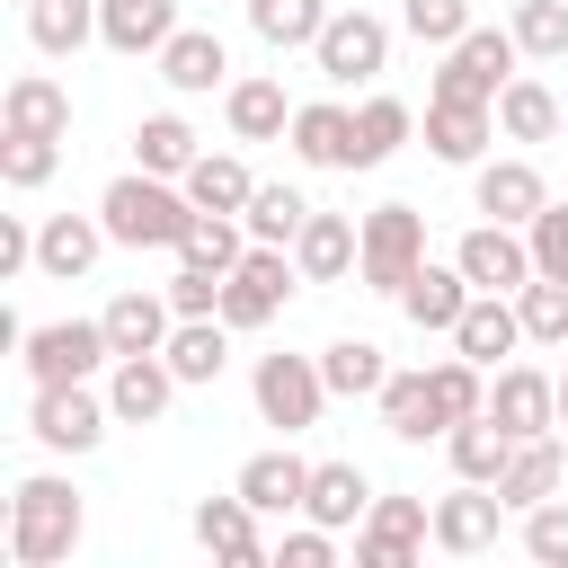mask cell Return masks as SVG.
Wrapping results in <instances>:
<instances>
[{
	"instance_id": "obj_30",
	"label": "cell",
	"mask_w": 568,
	"mask_h": 568,
	"mask_svg": "<svg viewBox=\"0 0 568 568\" xmlns=\"http://www.w3.org/2000/svg\"><path fill=\"white\" fill-rule=\"evenodd\" d=\"M382 426H390L399 444L444 435L453 417H444V399H435V373H390V382H382Z\"/></svg>"
},
{
	"instance_id": "obj_38",
	"label": "cell",
	"mask_w": 568,
	"mask_h": 568,
	"mask_svg": "<svg viewBox=\"0 0 568 568\" xmlns=\"http://www.w3.org/2000/svg\"><path fill=\"white\" fill-rule=\"evenodd\" d=\"M248 27H257V44H275V53H311L320 27H328V0H248Z\"/></svg>"
},
{
	"instance_id": "obj_7",
	"label": "cell",
	"mask_w": 568,
	"mask_h": 568,
	"mask_svg": "<svg viewBox=\"0 0 568 568\" xmlns=\"http://www.w3.org/2000/svg\"><path fill=\"white\" fill-rule=\"evenodd\" d=\"M18 355H27V382H89L98 364H115V337L106 320H44L18 337Z\"/></svg>"
},
{
	"instance_id": "obj_35",
	"label": "cell",
	"mask_w": 568,
	"mask_h": 568,
	"mask_svg": "<svg viewBox=\"0 0 568 568\" xmlns=\"http://www.w3.org/2000/svg\"><path fill=\"white\" fill-rule=\"evenodd\" d=\"M160 355H169V373H178V382H213V373L231 364V320H178Z\"/></svg>"
},
{
	"instance_id": "obj_21",
	"label": "cell",
	"mask_w": 568,
	"mask_h": 568,
	"mask_svg": "<svg viewBox=\"0 0 568 568\" xmlns=\"http://www.w3.org/2000/svg\"><path fill=\"white\" fill-rule=\"evenodd\" d=\"M231 488H240V497H248L257 515H302V497H311V462L275 444V453H248Z\"/></svg>"
},
{
	"instance_id": "obj_33",
	"label": "cell",
	"mask_w": 568,
	"mask_h": 568,
	"mask_svg": "<svg viewBox=\"0 0 568 568\" xmlns=\"http://www.w3.org/2000/svg\"><path fill=\"white\" fill-rule=\"evenodd\" d=\"M497 133H506V142H550V133H559V98H550L532 71H515V80L497 89Z\"/></svg>"
},
{
	"instance_id": "obj_50",
	"label": "cell",
	"mask_w": 568,
	"mask_h": 568,
	"mask_svg": "<svg viewBox=\"0 0 568 568\" xmlns=\"http://www.w3.org/2000/svg\"><path fill=\"white\" fill-rule=\"evenodd\" d=\"M524 240H532V275H559L568 284V204H541L524 222Z\"/></svg>"
},
{
	"instance_id": "obj_18",
	"label": "cell",
	"mask_w": 568,
	"mask_h": 568,
	"mask_svg": "<svg viewBox=\"0 0 568 568\" xmlns=\"http://www.w3.org/2000/svg\"><path fill=\"white\" fill-rule=\"evenodd\" d=\"M257 524H266V515H257V506H248L240 488H231V497H204V506H195V541H204L213 559H240V568L275 559V541H266Z\"/></svg>"
},
{
	"instance_id": "obj_37",
	"label": "cell",
	"mask_w": 568,
	"mask_h": 568,
	"mask_svg": "<svg viewBox=\"0 0 568 568\" xmlns=\"http://www.w3.org/2000/svg\"><path fill=\"white\" fill-rule=\"evenodd\" d=\"M89 36H98V0H27V44H36V53L62 62V53H80Z\"/></svg>"
},
{
	"instance_id": "obj_17",
	"label": "cell",
	"mask_w": 568,
	"mask_h": 568,
	"mask_svg": "<svg viewBox=\"0 0 568 568\" xmlns=\"http://www.w3.org/2000/svg\"><path fill=\"white\" fill-rule=\"evenodd\" d=\"M169 399H178L169 355H115V373H106V408H115V426H151V417H169Z\"/></svg>"
},
{
	"instance_id": "obj_28",
	"label": "cell",
	"mask_w": 568,
	"mask_h": 568,
	"mask_svg": "<svg viewBox=\"0 0 568 568\" xmlns=\"http://www.w3.org/2000/svg\"><path fill=\"white\" fill-rule=\"evenodd\" d=\"M0 133H71V89L44 71H18L0 98Z\"/></svg>"
},
{
	"instance_id": "obj_47",
	"label": "cell",
	"mask_w": 568,
	"mask_h": 568,
	"mask_svg": "<svg viewBox=\"0 0 568 568\" xmlns=\"http://www.w3.org/2000/svg\"><path fill=\"white\" fill-rule=\"evenodd\" d=\"M399 27H408L417 44H462V36H470V0H408Z\"/></svg>"
},
{
	"instance_id": "obj_42",
	"label": "cell",
	"mask_w": 568,
	"mask_h": 568,
	"mask_svg": "<svg viewBox=\"0 0 568 568\" xmlns=\"http://www.w3.org/2000/svg\"><path fill=\"white\" fill-rule=\"evenodd\" d=\"M53 169H62V133H0V178L18 195H36Z\"/></svg>"
},
{
	"instance_id": "obj_26",
	"label": "cell",
	"mask_w": 568,
	"mask_h": 568,
	"mask_svg": "<svg viewBox=\"0 0 568 568\" xmlns=\"http://www.w3.org/2000/svg\"><path fill=\"white\" fill-rule=\"evenodd\" d=\"M559 470H568V462H559V435H524V444L506 453V470H497V497H506L515 515H532L541 497H559Z\"/></svg>"
},
{
	"instance_id": "obj_31",
	"label": "cell",
	"mask_w": 568,
	"mask_h": 568,
	"mask_svg": "<svg viewBox=\"0 0 568 568\" xmlns=\"http://www.w3.org/2000/svg\"><path fill=\"white\" fill-rule=\"evenodd\" d=\"M444 453H453V479H488V488H497V470H506L515 435L479 408V417H453V426H444Z\"/></svg>"
},
{
	"instance_id": "obj_6",
	"label": "cell",
	"mask_w": 568,
	"mask_h": 568,
	"mask_svg": "<svg viewBox=\"0 0 568 568\" xmlns=\"http://www.w3.org/2000/svg\"><path fill=\"white\" fill-rule=\"evenodd\" d=\"M248 399H257L266 426L302 435V426H320V408H328V373H320V355H257Z\"/></svg>"
},
{
	"instance_id": "obj_41",
	"label": "cell",
	"mask_w": 568,
	"mask_h": 568,
	"mask_svg": "<svg viewBox=\"0 0 568 568\" xmlns=\"http://www.w3.org/2000/svg\"><path fill=\"white\" fill-rule=\"evenodd\" d=\"M240 222H248V240H266V248H293V240H302V222H311V195H302V186H257Z\"/></svg>"
},
{
	"instance_id": "obj_49",
	"label": "cell",
	"mask_w": 568,
	"mask_h": 568,
	"mask_svg": "<svg viewBox=\"0 0 568 568\" xmlns=\"http://www.w3.org/2000/svg\"><path fill=\"white\" fill-rule=\"evenodd\" d=\"M169 302H178V320H222V275H213V266H195V257H178Z\"/></svg>"
},
{
	"instance_id": "obj_52",
	"label": "cell",
	"mask_w": 568,
	"mask_h": 568,
	"mask_svg": "<svg viewBox=\"0 0 568 568\" xmlns=\"http://www.w3.org/2000/svg\"><path fill=\"white\" fill-rule=\"evenodd\" d=\"M27 266H36V231L18 213H0V275H27Z\"/></svg>"
},
{
	"instance_id": "obj_20",
	"label": "cell",
	"mask_w": 568,
	"mask_h": 568,
	"mask_svg": "<svg viewBox=\"0 0 568 568\" xmlns=\"http://www.w3.org/2000/svg\"><path fill=\"white\" fill-rule=\"evenodd\" d=\"M98 248H106V222H98V213H44V231H36V275L71 284V275L98 266Z\"/></svg>"
},
{
	"instance_id": "obj_12",
	"label": "cell",
	"mask_w": 568,
	"mask_h": 568,
	"mask_svg": "<svg viewBox=\"0 0 568 568\" xmlns=\"http://www.w3.org/2000/svg\"><path fill=\"white\" fill-rule=\"evenodd\" d=\"M453 266H462L479 293H524V284H532V240H524L515 222H479V231H462Z\"/></svg>"
},
{
	"instance_id": "obj_44",
	"label": "cell",
	"mask_w": 568,
	"mask_h": 568,
	"mask_svg": "<svg viewBox=\"0 0 568 568\" xmlns=\"http://www.w3.org/2000/svg\"><path fill=\"white\" fill-rule=\"evenodd\" d=\"M515 44L532 53V62H559L568 53V0H515Z\"/></svg>"
},
{
	"instance_id": "obj_4",
	"label": "cell",
	"mask_w": 568,
	"mask_h": 568,
	"mask_svg": "<svg viewBox=\"0 0 568 568\" xmlns=\"http://www.w3.org/2000/svg\"><path fill=\"white\" fill-rule=\"evenodd\" d=\"M106 426H115V408L89 382H36V399H27V435L44 453H98Z\"/></svg>"
},
{
	"instance_id": "obj_46",
	"label": "cell",
	"mask_w": 568,
	"mask_h": 568,
	"mask_svg": "<svg viewBox=\"0 0 568 568\" xmlns=\"http://www.w3.org/2000/svg\"><path fill=\"white\" fill-rule=\"evenodd\" d=\"M435 373V399H444V417H479L488 408V364H470V355H444V364H426Z\"/></svg>"
},
{
	"instance_id": "obj_3",
	"label": "cell",
	"mask_w": 568,
	"mask_h": 568,
	"mask_svg": "<svg viewBox=\"0 0 568 568\" xmlns=\"http://www.w3.org/2000/svg\"><path fill=\"white\" fill-rule=\"evenodd\" d=\"M426 266V213L417 204H373L364 213V248H355V275H364V293H408V275Z\"/></svg>"
},
{
	"instance_id": "obj_11",
	"label": "cell",
	"mask_w": 568,
	"mask_h": 568,
	"mask_svg": "<svg viewBox=\"0 0 568 568\" xmlns=\"http://www.w3.org/2000/svg\"><path fill=\"white\" fill-rule=\"evenodd\" d=\"M515 506L488 488V479H462L453 497H435V550L444 559H479V550H497V524H506Z\"/></svg>"
},
{
	"instance_id": "obj_23",
	"label": "cell",
	"mask_w": 568,
	"mask_h": 568,
	"mask_svg": "<svg viewBox=\"0 0 568 568\" xmlns=\"http://www.w3.org/2000/svg\"><path fill=\"white\" fill-rule=\"evenodd\" d=\"M355 248H364V222L311 204V222H302V240H293V266H302V284H337V275L355 266Z\"/></svg>"
},
{
	"instance_id": "obj_10",
	"label": "cell",
	"mask_w": 568,
	"mask_h": 568,
	"mask_svg": "<svg viewBox=\"0 0 568 568\" xmlns=\"http://www.w3.org/2000/svg\"><path fill=\"white\" fill-rule=\"evenodd\" d=\"M435 541V506L426 497H373V515L355 524V559L364 568H408Z\"/></svg>"
},
{
	"instance_id": "obj_1",
	"label": "cell",
	"mask_w": 568,
	"mask_h": 568,
	"mask_svg": "<svg viewBox=\"0 0 568 568\" xmlns=\"http://www.w3.org/2000/svg\"><path fill=\"white\" fill-rule=\"evenodd\" d=\"M195 213H204V204H195L178 178H151V169H124V178L98 195V222H106L115 248H186Z\"/></svg>"
},
{
	"instance_id": "obj_25",
	"label": "cell",
	"mask_w": 568,
	"mask_h": 568,
	"mask_svg": "<svg viewBox=\"0 0 568 568\" xmlns=\"http://www.w3.org/2000/svg\"><path fill=\"white\" fill-rule=\"evenodd\" d=\"M178 36V0H98V44L106 53H160Z\"/></svg>"
},
{
	"instance_id": "obj_40",
	"label": "cell",
	"mask_w": 568,
	"mask_h": 568,
	"mask_svg": "<svg viewBox=\"0 0 568 568\" xmlns=\"http://www.w3.org/2000/svg\"><path fill=\"white\" fill-rule=\"evenodd\" d=\"M408 133H417L408 98H364V106H355V169H382Z\"/></svg>"
},
{
	"instance_id": "obj_22",
	"label": "cell",
	"mask_w": 568,
	"mask_h": 568,
	"mask_svg": "<svg viewBox=\"0 0 568 568\" xmlns=\"http://www.w3.org/2000/svg\"><path fill=\"white\" fill-rule=\"evenodd\" d=\"M160 80H169L178 98H204V89H222V80H231V53H222V36H213V27H178V36L160 44Z\"/></svg>"
},
{
	"instance_id": "obj_45",
	"label": "cell",
	"mask_w": 568,
	"mask_h": 568,
	"mask_svg": "<svg viewBox=\"0 0 568 568\" xmlns=\"http://www.w3.org/2000/svg\"><path fill=\"white\" fill-rule=\"evenodd\" d=\"M515 311H524V337H532V346H568V284H559V275H532V284L515 293Z\"/></svg>"
},
{
	"instance_id": "obj_5",
	"label": "cell",
	"mask_w": 568,
	"mask_h": 568,
	"mask_svg": "<svg viewBox=\"0 0 568 568\" xmlns=\"http://www.w3.org/2000/svg\"><path fill=\"white\" fill-rule=\"evenodd\" d=\"M515 62H524L515 27H470L462 44H444V71H435L426 98H479V106H497V89L515 80Z\"/></svg>"
},
{
	"instance_id": "obj_15",
	"label": "cell",
	"mask_w": 568,
	"mask_h": 568,
	"mask_svg": "<svg viewBox=\"0 0 568 568\" xmlns=\"http://www.w3.org/2000/svg\"><path fill=\"white\" fill-rule=\"evenodd\" d=\"M470 204H479L488 222H515V231H524V222L550 204V186H541L532 160H479V169H470Z\"/></svg>"
},
{
	"instance_id": "obj_14",
	"label": "cell",
	"mask_w": 568,
	"mask_h": 568,
	"mask_svg": "<svg viewBox=\"0 0 568 568\" xmlns=\"http://www.w3.org/2000/svg\"><path fill=\"white\" fill-rule=\"evenodd\" d=\"M488 142H497V106H479V98H426V151L444 169H479Z\"/></svg>"
},
{
	"instance_id": "obj_2",
	"label": "cell",
	"mask_w": 568,
	"mask_h": 568,
	"mask_svg": "<svg viewBox=\"0 0 568 568\" xmlns=\"http://www.w3.org/2000/svg\"><path fill=\"white\" fill-rule=\"evenodd\" d=\"M80 532H89V515H80V488L71 479L36 470V479L9 488V559L18 568H62L80 550Z\"/></svg>"
},
{
	"instance_id": "obj_13",
	"label": "cell",
	"mask_w": 568,
	"mask_h": 568,
	"mask_svg": "<svg viewBox=\"0 0 568 568\" xmlns=\"http://www.w3.org/2000/svg\"><path fill=\"white\" fill-rule=\"evenodd\" d=\"M488 417L524 444V435H559V382L541 373V364H497V382H488Z\"/></svg>"
},
{
	"instance_id": "obj_24",
	"label": "cell",
	"mask_w": 568,
	"mask_h": 568,
	"mask_svg": "<svg viewBox=\"0 0 568 568\" xmlns=\"http://www.w3.org/2000/svg\"><path fill=\"white\" fill-rule=\"evenodd\" d=\"M98 320H106L115 355H160V346H169V328H178V302H169V293H142V284H133V293H115V302H106Z\"/></svg>"
},
{
	"instance_id": "obj_32",
	"label": "cell",
	"mask_w": 568,
	"mask_h": 568,
	"mask_svg": "<svg viewBox=\"0 0 568 568\" xmlns=\"http://www.w3.org/2000/svg\"><path fill=\"white\" fill-rule=\"evenodd\" d=\"M222 115H231L240 142H275V133H293L284 80H231V89H222Z\"/></svg>"
},
{
	"instance_id": "obj_9",
	"label": "cell",
	"mask_w": 568,
	"mask_h": 568,
	"mask_svg": "<svg viewBox=\"0 0 568 568\" xmlns=\"http://www.w3.org/2000/svg\"><path fill=\"white\" fill-rule=\"evenodd\" d=\"M311 62H320V80H337V89L382 80V62H390V27H382L373 9H328V27H320V44H311Z\"/></svg>"
},
{
	"instance_id": "obj_51",
	"label": "cell",
	"mask_w": 568,
	"mask_h": 568,
	"mask_svg": "<svg viewBox=\"0 0 568 568\" xmlns=\"http://www.w3.org/2000/svg\"><path fill=\"white\" fill-rule=\"evenodd\" d=\"M328 559H337V532L328 524H302V532L275 541V568H328Z\"/></svg>"
},
{
	"instance_id": "obj_53",
	"label": "cell",
	"mask_w": 568,
	"mask_h": 568,
	"mask_svg": "<svg viewBox=\"0 0 568 568\" xmlns=\"http://www.w3.org/2000/svg\"><path fill=\"white\" fill-rule=\"evenodd\" d=\"M559 355H568V346H559ZM559 426H568V373H559Z\"/></svg>"
},
{
	"instance_id": "obj_16",
	"label": "cell",
	"mask_w": 568,
	"mask_h": 568,
	"mask_svg": "<svg viewBox=\"0 0 568 568\" xmlns=\"http://www.w3.org/2000/svg\"><path fill=\"white\" fill-rule=\"evenodd\" d=\"M524 346V311H515V293H470V311L453 320V355H470V364H506Z\"/></svg>"
},
{
	"instance_id": "obj_36",
	"label": "cell",
	"mask_w": 568,
	"mask_h": 568,
	"mask_svg": "<svg viewBox=\"0 0 568 568\" xmlns=\"http://www.w3.org/2000/svg\"><path fill=\"white\" fill-rule=\"evenodd\" d=\"M320 373H328V399H382V382H390V364H382L373 337H337V346H320Z\"/></svg>"
},
{
	"instance_id": "obj_48",
	"label": "cell",
	"mask_w": 568,
	"mask_h": 568,
	"mask_svg": "<svg viewBox=\"0 0 568 568\" xmlns=\"http://www.w3.org/2000/svg\"><path fill=\"white\" fill-rule=\"evenodd\" d=\"M524 559L568 568V497H541V506L524 515Z\"/></svg>"
},
{
	"instance_id": "obj_54",
	"label": "cell",
	"mask_w": 568,
	"mask_h": 568,
	"mask_svg": "<svg viewBox=\"0 0 568 568\" xmlns=\"http://www.w3.org/2000/svg\"><path fill=\"white\" fill-rule=\"evenodd\" d=\"M18 9H27V0H18Z\"/></svg>"
},
{
	"instance_id": "obj_19",
	"label": "cell",
	"mask_w": 568,
	"mask_h": 568,
	"mask_svg": "<svg viewBox=\"0 0 568 568\" xmlns=\"http://www.w3.org/2000/svg\"><path fill=\"white\" fill-rule=\"evenodd\" d=\"M293 160L302 169H355V106H337V98L293 106Z\"/></svg>"
},
{
	"instance_id": "obj_8",
	"label": "cell",
	"mask_w": 568,
	"mask_h": 568,
	"mask_svg": "<svg viewBox=\"0 0 568 568\" xmlns=\"http://www.w3.org/2000/svg\"><path fill=\"white\" fill-rule=\"evenodd\" d=\"M302 284V266H293V248H266V240H248V257L222 275V320L231 328H266L275 311H284V293Z\"/></svg>"
},
{
	"instance_id": "obj_34",
	"label": "cell",
	"mask_w": 568,
	"mask_h": 568,
	"mask_svg": "<svg viewBox=\"0 0 568 568\" xmlns=\"http://www.w3.org/2000/svg\"><path fill=\"white\" fill-rule=\"evenodd\" d=\"M204 213H248V195H257V178H248V160H231V151H195V169L178 178Z\"/></svg>"
},
{
	"instance_id": "obj_43",
	"label": "cell",
	"mask_w": 568,
	"mask_h": 568,
	"mask_svg": "<svg viewBox=\"0 0 568 568\" xmlns=\"http://www.w3.org/2000/svg\"><path fill=\"white\" fill-rule=\"evenodd\" d=\"M178 257H195V266L231 275V266L248 257V222H240V213H195V231H186V248H178Z\"/></svg>"
},
{
	"instance_id": "obj_39",
	"label": "cell",
	"mask_w": 568,
	"mask_h": 568,
	"mask_svg": "<svg viewBox=\"0 0 568 568\" xmlns=\"http://www.w3.org/2000/svg\"><path fill=\"white\" fill-rule=\"evenodd\" d=\"M195 133H186V115H142L133 124V169H151V178H186L195 169Z\"/></svg>"
},
{
	"instance_id": "obj_27",
	"label": "cell",
	"mask_w": 568,
	"mask_h": 568,
	"mask_svg": "<svg viewBox=\"0 0 568 568\" xmlns=\"http://www.w3.org/2000/svg\"><path fill=\"white\" fill-rule=\"evenodd\" d=\"M302 515L328 524V532H346V524L373 515V479H364L355 462H311V497H302Z\"/></svg>"
},
{
	"instance_id": "obj_29",
	"label": "cell",
	"mask_w": 568,
	"mask_h": 568,
	"mask_svg": "<svg viewBox=\"0 0 568 568\" xmlns=\"http://www.w3.org/2000/svg\"><path fill=\"white\" fill-rule=\"evenodd\" d=\"M470 293H479V284H470L462 266H435V257H426V266L408 275V293H399V311H408L417 328H444V337H453V320L470 311Z\"/></svg>"
}]
</instances>
